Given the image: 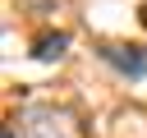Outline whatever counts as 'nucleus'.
Listing matches in <instances>:
<instances>
[{
    "instance_id": "obj_1",
    "label": "nucleus",
    "mask_w": 147,
    "mask_h": 138,
    "mask_svg": "<svg viewBox=\"0 0 147 138\" xmlns=\"http://www.w3.org/2000/svg\"><path fill=\"white\" fill-rule=\"evenodd\" d=\"M14 124H18V138H83L78 120H74L64 106H51V101L23 106V115H18Z\"/></svg>"
},
{
    "instance_id": "obj_2",
    "label": "nucleus",
    "mask_w": 147,
    "mask_h": 138,
    "mask_svg": "<svg viewBox=\"0 0 147 138\" xmlns=\"http://www.w3.org/2000/svg\"><path fill=\"white\" fill-rule=\"evenodd\" d=\"M101 60H106L110 69L129 74V78H142V74H147V51H142V46H124V41H106V46H101Z\"/></svg>"
},
{
    "instance_id": "obj_3",
    "label": "nucleus",
    "mask_w": 147,
    "mask_h": 138,
    "mask_svg": "<svg viewBox=\"0 0 147 138\" xmlns=\"http://www.w3.org/2000/svg\"><path fill=\"white\" fill-rule=\"evenodd\" d=\"M64 46H69V37H64V32H41V37L32 41V55H37V60H60V55H64Z\"/></svg>"
},
{
    "instance_id": "obj_4",
    "label": "nucleus",
    "mask_w": 147,
    "mask_h": 138,
    "mask_svg": "<svg viewBox=\"0 0 147 138\" xmlns=\"http://www.w3.org/2000/svg\"><path fill=\"white\" fill-rule=\"evenodd\" d=\"M0 138H18V124H5V133Z\"/></svg>"
}]
</instances>
